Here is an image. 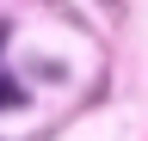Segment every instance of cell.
I'll list each match as a JSON object with an SVG mask.
<instances>
[{
	"label": "cell",
	"mask_w": 148,
	"mask_h": 141,
	"mask_svg": "<svg viewBox=\"0 0 148 141\" xmlns=\"http://www.w3.org/2000/svg\"><path fill=\"white\" fill-rule=\"evenodd\" d=\"M12 104H18V86H12V80H0V111H12Z\"/></svg>",
	"instance_id": "6da1fadb"
}]
</instances>
